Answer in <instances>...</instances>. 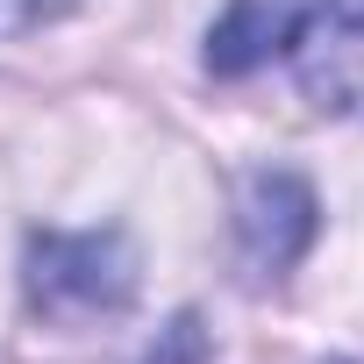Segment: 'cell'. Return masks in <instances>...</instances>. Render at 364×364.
Listing matches in <instances>:
<instances>
[{
    "label": "cell",
    "instance_id": "cell-1",
    "mask_svg": "<svg viewBox=\"0 0 364 364\" xmlns=\"http://www.w3.org/2000/svg\"><path fill=\"white\" fill-rule=\"evenodd\" d=\"M293 86L321 114H364V0H314L286 22Z\"/></svg>",
    "mask_w": 364,
    "mask_h": 364
},
{
    "label": "cell",
    "instance_id": "cell-2",
    "mask_svg": "<svg viewBox=\"0 0 364 364\" xmlns=\"http://www.w3.org/2000/svg\"><path fill=\"white\" fill-rule=\"evenodd\" d=\"M136 272L122 236H36L29 243V300L58 321H93L129 300Z\"/></svg>",
    "mask_w": 364,
    "mask_h": 364
},
{
    "label": "cell",
    "instance_id": "cell-3",
    "mask_svg": "<svg viewBox=\"0 0 364 364\" xmlns=\"http://www.w3.org/2000/svg\"><path fill=\"white\" fill-rule=\"evenodd\" d=\"M236 229H243V264L257 279H279L307 250V236H314V193L300 186L293 171H257L250 186H243Z\"/></svg>",
    "mask_w": 364,
    "mask_h": 364
},
{
    "label": "cell",
    "instance_id": "cell-4",
    "mask_svg": "<svg viewBox=\"0 0 364 364\" xmlns=\"http://www.w3.org/2000/svg\"><path fill=\"white\" fill-rule=\"evenodd\" d=\"M286 8L279 0H236V15L215 29V43H208V65L215 72H250L257 58H272L279 43H286Z\"/></svg>",
    "mask_w": 364,
    "mask_h": 364
},
{
    "label": "cell",
    "instance_id": "cell-5",
    "mask_svg": "<svg viewBox=\"0 0 364 364\" xmlns=\"http://www.w3.org/2000/svg\"><path fill=\"white\" fill-rule=\"evenodd\" d=\"M72 0H0V36H29L43 22H58Z\"/></svg>",
    "mask_w": 364,
    "mask_h": 364
}]
</instances>
